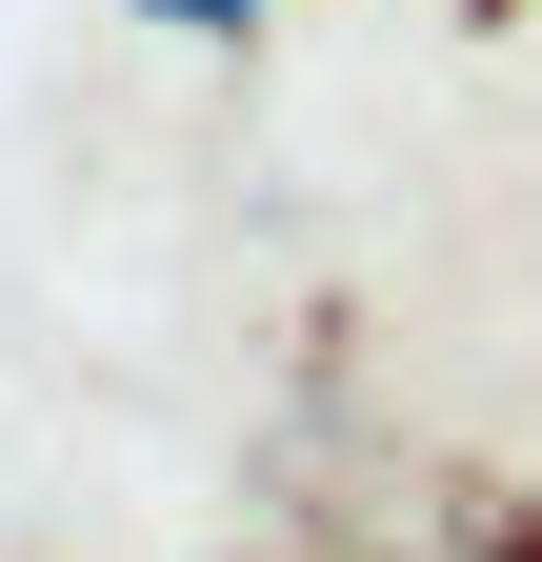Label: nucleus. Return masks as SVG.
I'll use <instances>...</instances> for the list:
<instances>
[{
	"label": "nucleus",
	"instance_id": "obj_1",
	"mask_svg": "<svg viewBox=\"0 0 542 562\" xmlns=\"http://www.w3.org/2000/svg\"><path fill=\"white\" fill-rule=\"evenodd\" d=\"M161 41H261V0H142Z\"/></svg>",
	"mask_w": 542,
	"mask_h": 562
},
{
	"label": "nucleus",
	"instance_id": "obj_2",
	"mask_svg": "<svg viewBox=\"0 0 542 562\" xmlns=\"http://www.w3.org/2000/svg\"><path fill=\"white\" fill-rule=\"evenodd\" d=\"M483 21H522V0H483Z\"/></svg>",
	"mask_w": 542,
	"mask_h": 562
}]
</instances>
